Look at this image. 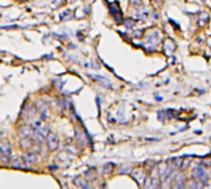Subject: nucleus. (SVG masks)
I'll return each mask as SVG.
<instances>
[{"label":"nucleus","mask_w":211,"mask_h":189,"mask_svg":"<svg viewBox=\"0 0 211 189\" xmlns=\"http://www.w3.org/2000/svg\"><path fill=\"white\" fill-rule=\"evenodd\" d=\"M159 41H160L159 33H158V31H154V33H152V34L148 36V39H147V44H148V47L147 49L149 51H153L157 47V45L159 44Z\"/></svg>","instance_id":"nucleus-1"},{"label":"nucleus","mask_w":211,"mask_h":189,"mask_svg":"<svg viewBox=\"0 0 211 189\" xmlns=\"http://www.w3.org/2000/svg\"><path fill=\"white\" fill-rule=\"evenodd\" d=\"M22 161H24L26 167H30V166H33L37 162V155L35 152H29L22 157Z\"/></svg>","instance_id":"nucleus-2"},{"label":"nucleus","mask_w":211,"mask_h":189,"mask_svg":"<svg viewBox=\"0 0 211 189\" xmlns=\"http://www.w3.org/2000/svg\"><path fill=\"white\" fill-rule=\"evenodd\" d=\"M46 138H47L49 148H50L51 151L57 149V147H58V138H57V136H56V135H53V133H49Z\"/></svg>","instance_id":"nucleus-3"},{"label":"nucleus","mask_w":211,"mask_h":189,"mask_svg":"<svg viewBox=\"0 0 211 189\" xmlns=\"http://www.w3.org/2000/svg\"><path fill=\"white\" fill-rule=\"evenodd\" d=\"M132 177L135 179V182L139 184V185H143L144 184V180H145V173L142 171V169H135L132 172Z\"/></svg>","instance_id":"nucleus-4"},{"label":"nucleus","mask_w":211,"mask_h":189,"mask_svg":"<svg viewBox=\"0 0 211 189\" xmlns=\"http://www.w3.org/2000/svg\"><path fill=\"white\" fill-rule=\"evenodd\" d=\"M89 77L95 78V81H96V82L101 83V85H102V86H104V87L112 88V83L109 82V80H107V78H106V77H103V76H100V75H91V74H89Z\"/></svg>","instance_id":"nucleus-5"},{"label":"nucleus","mask_w":211,"mask_h":189,"mask_svg":"<svg viewBox=\"0 0 211 189\" xmlns=\"http://www.w3.org/2000/svg\"><path fill=\"white\" fill-rule=\"evenodd\" d=\"M175 184H174V187L175 188H184L186 184H185V175H184V173H176L175 175Z\"/></svg>","instance_id":"nucleus-6"},{"label":"nucleus","mask_w":211,"mask_h":189,"mask_svg":"<svg viewBox=\"0 0 211 189\" xmlns=\"http://www.w3.org/2000/svg\"><path fill=\"white\" fill-rule=\"evenodd\" d=\"M111 14L117 21H122V14H120V10L118 8V3H114L111 5Z\"/></svg>","instance_id":"nucleus-7"},{"label":"nucleus","mask_w":211,"mask_h":189,"mask_svg":"<svg viewBox=\"0 0 211 189\" xmlns=\"http://www.w3.org/2000/svg\"><path fill=\"white\" fill-rule=\"evenodd\" d=\"M19 132L24 137H33L34 128H33V126H22V127H20Z\"/></svg>","instance_id":"nucleus-8"},{"label":"nucleus","mask_w":211,"mask_h":189,"mask_svg":"<svg viewBox=\"0 0 211 189\" xmlns=\"http://www.w3.org/2000/svg\"><path fill=\"white\" fill-rule=\"evenodd\" d=\"M209 19H210L209 14H206V13H200V16H199V19H197V24H199L200 26H205V25L207 24Z\"/></svg>","instance_id":"nucleus-9"},{"label":"nucleus","mask_w":211,"mask_h":189,"mask_svg":"<svg viewBox=\"0 0 211 189\" xmlns=\"http://www.w3.org/2000/svg\"><path fill=\"white\" fill-rule=\"evenodd\" d=\"M204 174H206V169L204 168V167H197V168H195L194 169V172H193V178L194 179H199L201 175H204Z\"/></svg>","instance_id":"nucleus-10"},{"label":"nucleus","mask_w":211,"mask_h":189,"mask_svg":"<svg viewBox=\"0 0 211 189\" xmlns=\"http://www.w3.org/2000/svg\"><path fill=\"white\" fill-rule=\"evenodd\" d=\"M174 49H175V45H174L170 40H168V41L165 42V45H164V50H166V55H170V54L174 51Z\"/></svg>","instance_id":"nucleus-11"},{"label":"nucleus","mask_w":211,"mask_h":189,"mask_svg":"<svg viewBox=\"0 0 211 189\" xmlns=\"http://www.w3.org/2000/svg\"><path fill=\"white\" fill-rule=\"evenodd\" d=\"M20 144H21V147H22V148L27 149V148H30V147L33 146V141H31V139H29V138H24V139H21Z\"/></svg>","instance_id":"nucleus-12"},{"label":"nucleus","mask_w":211,"mask_h":189,"mask_svg":"<svg viewBox=\"0 0 211 189\" xmlns=\"http://www.w3.org/2000/svg\"><path fill=\"white\" fill-rule=\"evenodd\" d=\"M182 163H183V159L182 158H174L173 159V168L174 169H180V167H182Z\"/></svg>","instance_id":"nucleus-13"},{"label":"nucleus","mask_w":211,"mask_h":189,"mask_svg":"<svg viewBox=\"0 0 211 189\" xmlns=\"http://www.w3.org/2000/svg\"><path fill=\"white\" fill-rule=\"evenodd\" d=\"M11 166H13L14 168H19V169L24 168V166L21 164V159H19V158H14V159L11 161Z\"/></svg>","instance_id":"nucleus-14"},{"label":"nucleus","mask_w":211,"mask_h":189,"mask_svg":"<svg viewBox=\"0 0 211 189\" xmlns=\"http://www.w3.org/2000/svg\"><path fill=\"white\" fill-rule=\"evenodd\" d=\"M112 167H113L112 164H107V166H106V171H104V173H106V174H108L109 172H112Z\"/></svg>","instance_id":"nucleus-15"}]
</instances>
